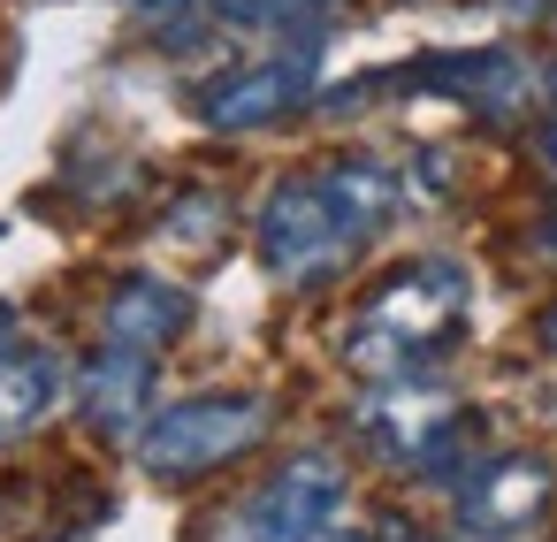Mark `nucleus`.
Here are the masks:
<instances>
[{
	"label": "nucleus",
	"mask_w": 557,
	"mask_h": 542,
	"mask_svg": "<svg viewBox=\"0 0 557 542\" xmlns=\"http://www.w3.org/2000/svg\"><path fill=\"white\" fill-rule=\"evenodd\" d=\"M54 397H62V359H47V352H9V359H0V443L32 435V428L54 412Z\"/></svg>",
	"instance_id": "obj_9"
},
{
	"label": "nucleus",
	"mask_w": 557,
	"mask_h": 542,
	"mask_svg": "<svg viewBox=\"0 0 557 542\" xmlns=\"http://www.w3.org/2000/svg\"><path fill=\"white\" fill-rule=\"evenodd\" d=\"M542 344H549V352H557V306H549V313H542Z\"/></svg>",
	"instance_id": "obj_12"
},
{
	"label": "nucleus",
	"mask_w": 557,
	"mask_h": 542,
	"mask_svg": "<svg viewBox=\"0 0 557 542\" xmlns=\"http://www.w3.org/2000/svg\"><path fill=\"white\" fill-rule=\"evenodd\" d=\"M549 161H557V131H549Z\"/></svg>",
	"instance_id": "obj_14"
},
{
	"label": "nucleus",
	"mask_w": 557,
	"mask_h": 542,
	"mask_svg": "<svg viewBox=\"0 0 557 542\" xmlns=\"http://www.w3.org/2000/svg\"><path fill=\"white\" fill-rule=\"evenodd\" d=\"M184 321H191V291H176V283H161V275H131V283L108 298V344H131V352L169 344Z\"/></svg>",
	"instance_id": "obj_8"
},
{
	"label": "nucleus",
	"mask_w": 557,
	"mask_h": 542,
	"mask_svg": "<svg viewBox=\"0 0 557 542\" xmlns=\"http://www.w3.org/2000/svg\"><path fill=\"white\" fill-rule=\"evenodd\" d=\"M397 207V184L374 161H336L298 184H283L260 214V260L275 283H329Z\"/></svg>",
	"instance_id": "obj_1"
},
{
	"label": "nucleus",
	"mask_w": 557,
	"mask_h": 542,
	"mask_svg": "<svg viewBox=\"0 0 557 542\" xmlns=\"http://www.w3.org/2000/svg\"><path fill=\"white\" fill-rule=\"evenodd\" d=\"M9 329H16V313H9V306H0V359H9Z\"/></svg>",
	"instance_id": "obj_11"
},
{
	"label": "nucleus",
	"mask_w": 557,
	"mask_h": 542,
	"mask_svg": "<svg viewBox=\"0 0 557 542\" xmlns=\"http://www.w3.org/2000/svg\"><path fill=\"white\" fill-rule=\"evenodd\" d=\"M260 435H268V405H260V397H222V390H214V397L169 405V412L146 428L138 458H146V473H161V481H191V473H207V466L252 451Z\"/></svg>",
	"instance_id": "obj_3"
},
{
	"label": "nucleus",
	"mask_w": 557,
	"mask_h": 542,
	"mask_svg": "<svg viewBox=\"0 0 557 542\" xmlns=\"http://www.w3.org/2000/svg\"><path fill=\"white\" fill-rule=\"evenodd\" d=\"M214 9L230 24H252V32H306V39H321L313 24L336 9V0H214Z\"/></svg>",
	"instance_id": "obj_10"
},
{
	"label": "nucleus",
	"mask_w": 557,
	"mask_h": 542,
	"mask_svg": "<svg viewBox=\"0 0 557 542\" xmlns=\"http://www.w3.org/2000/svg\"><path fill=\"white\" fill-rule=\"evenodd\" d=\"M542 245H549V252H557V214H549V222H542Z\"/></svg>",
	"instance_id": "obj_13"
},
{
	"label": "nucleus",
	"mask_w": 557,
	"mask_h": 542,
	"mask_svg": "<svg viewBox=\"0 0 557 542\" xmlns=\"http://www.w3.org/2000/svg\"><path fill=\"white\" fill-rule=\"evenodd\" d=\"M146 390H153V352H131V344H108L100 367L77 382L85 420H92L100 435H131L138 412H146Z\"/></svg>",
	"instance_id": "obj_7"
},
{
	"label": "nucleus",
	"mask_w": 557,
	"mask_h": 542,
	"mask_svg": "<svg viewBox=\"0 0 557 542\" xmlns=\"http://www.w3.org/2000/svg\"><path fill=\"white\" fill-rule=\"evenodd\" d=\"M549 504V473L542 458H481L466 481H458V527L481 534V542H511L542 519Z\"/></svg>",
	"instance_id": "obj_5"
},
{
	"label": "nucleus",
	"mask_w": 557,
	"mask_h": 542,
	"mask_svg": "<svg viewBox=\"0 0 557 542\" xmlns=\"http://www.w3.org/2000/svg\"><path fill=\"white\" fill-rule=\"evenodd\" d=\"M458 313H466V275L458 268H443V260H428V268H397L374 298H367V313L351 321V367H367V374H420V359H435L443 344H450V329H458Z\"/></svg>",
	"instance_id": "obj_2"
},
{
	"label": "nucleus",
	"mask_w": 557,
	"mask_h": 542,
	"mask_svg": "<svg viewBox=\"0 0 557 542\" xmlns=\"http://www.w3.org/2000/svg\"><path fill=\"white\" fill-rule=\"evenodd\" d=\"M306 85H313V47H306V54H275V62L245 70V77H222V85L199 100V115H207L214 131H260V123H275L283 108H298Z\"/></svg>",
	"instance_id": "obj_6"
},
{
	"label": "nucleus",
	"mask_w": 557,
	"mask_h": 542,
	"mask_svg": "<svg viewBox=\"0 0 557 542\" xmlns=\"http://www.w3.org/2000/svg\"><path fill=\"white\" fill-rule=\"evenodd\" d=\"M336 512H344V466L329 451H298L245 496L237 542H321L336 527Z\"/></svg>",
	"instance_id": "obj_4"
}]
</instances>
